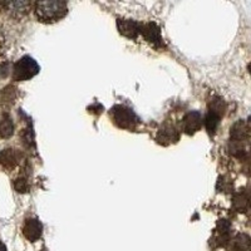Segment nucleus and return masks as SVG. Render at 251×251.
I'll return each instance as SVG.
<instances>
[{
  "label": "nucleus",
  "mask_w": 251,
  "mask_h": 251,
  "mask_svg": "<svg viewBox=\"0 0 251 251\" xmlns=\"http://www.w3.org/2000/svg\"><path fill=\"white\" fill-rule=\"evenodd\" d=\"M35 15L43 23H55L63 19L68 13V6L64 1L48 0V1H37L34 8Z\"/></svg>",
  "instance_id": "obj_1"
},
{
  "label": "nucleus",
  "mask_w": 251,
  "mask_h": 251,
  "mask_svg": "<svg viewBox=\"0 0 251 251\" xmlns=\"http://www.w3.org/2000/svg\"><path fill=\"white\" fill-rule=\"evenodd\" d=\"M39 73V66L33 58L23 57L22 59L18 60L14 64V69H13V79L18 80V82H23V80H28L37 75Z\"/></svg>",
  "instance_id": "obj_2"
},
{
  "label": "nucleus",
  "mask_w": 251,
  "mask_h": 251,
  "mask_svg": "<svg viewBox=\"0 0 251 251\" xmlns=\"http://www.w3.org/2000/svg\"><path fill=\"white\" fill-rule=\"evenodd\" d=\"M112 120L120 128L133 129L138 123V118L136 114L129 108H126L123 106H116L111 111Z\"/></svg>",
  "instance_id": "obj_3"
},
{
  "label": "nucleus",
  "mask_w": 251,
  "mask_h": 251,
  "mask_svg": "<svg viewBox=\"0 0 251 251\" xmlns=\"http://www.w3.org/2000/svg\"><path fill=\"white\" fill-rule=\"evenodd\" d=\"M42 230L43 226L40 224L39 220L37 219H28L25 220V224L23 226V234L26 237V240L34 243L42 236Z\"/></svg>",
  "instance_id": "obj_4"
},
{
  "label": "nucleus",
  "mask_w": 251,
  "mask_h": 251,
  "mask_svg": "<svg viewBox=\"0 0 251 251\" xmlns=\"http://www.w3.org/2000/svg\"><path fill=\"white\" fill-rule=\"evenodd\" d=\"M117 25L120 29V33L122 35L127 38H131V39H136L140 34L141 30V24L136 23L133 20L129 19H118Z\"/></svg>",
  "instance_id": "obj_5"
},
{
  "label": "nucleus",
  "mask_w": 251,
  "mask_h": 251,
  "mask_svg": "<svg viewBox=\"0 0 251 251\" xmlns=\"http://www.w3.org/2000/svg\"><path fill=\"white\" fill-rule=\"evenodd\" d=\"M201 123H202V117L200 112H190L183 118V131L188 134L195 133L201 128Z\"/></svg>",
  "instance_id": "obj_6"
},
{
  "label": "nucleus",
  "mask_w": 251,
  "mask_h": 251,
  "mask_svg": "<svg viewBox=\"0 0 251 251\" xmlns=\"http://www.w3.org/2000/svg\"><path fill=\"white\" fill-rule=\"evenodd\" d=\"M140 34H142L146 39L149 40L150 43L157 44V46H161V44H162V38H161V34H160V28H158L154 23L141 24Z\"/></svg>",
  "instance_id": "obj_7"
},
{
  "label": "nucleus",
  "mask_w": 251,
  "mask_h": 251,
  "mask_svg": "<svg viewBox=\"0 0 251 251\" xmlns=\"http://www.w3.org/2000/svg\"><path fill=\"white\" fill-rule=\"evenodd\" d=\"M20 154L15 150L6 149L0 152V165L3 166L4 169L12 170L19 163Z\"/></svg>",
  "instance_id": "obj_8"
},
{
  "label": "nucleus",
  "mask_w": 251,
  "mask_h": 251,
  "mask_svg": "<svg viewBox=\"0 0 251 251\" xmlns=\"http://www.w3.org/2000/svg\"><path fill=\"white\" fill-rule=\"evenodd\" d=\"M0 5L4 6L5 10L9 13H17V14H25L28 12L29 3L26 1H14V3H0Z\"/></svg>",
  "instance_id": "obj_9"
},
{
  "label": "nucleus",
  "mask_w": 251,
  "mask_h": 251,
  "mask_svg": "<svg viewBox=\"0 0 251 251\" xmlns=\"http://www.w3.org/2000/svg\"><path fill=\"white\" fill-rule=\"evenodd\" d=\"M13 131H14V126L12 120L8 116H4L3 121L0 122V136L3 138H9L13 134Z\"/></svg>",
  "instance_id": "obj_10"
},
{
  "label": "nucleus",
  "mask_w": 251,
  "mask_h": 251,
  "mask_svg": "<svg viewBox=\"0 0 251 251\" xmlns=\"http://www.w3.org/2000/svg\"><path fill=\"white\" fill-rule=\"evenodd\" d=\"M220 122V114L216 113L214 111H210L206 117V128L210 133H215L216 131L217 126H219Z\"/></svg>",
  "instance_id": "obj_11"
},
{
  "label": "nucleus",
  "mask_w": 251,
  "mask_h": 251,
  "mask_svg": "<svg viewBox=\"0 0 251 251\" xmlns=\"http://www.w3.org/2000/svg\"><path fill=\"white\" fill-rule=\"evenodd\" d=\"M235 251H250V240L246 235H237L234 240Z\"/></svg>",
  "instance_id": "obj_12"
},
{
  "label": "nucleus",
  "mask_w": 251,
  "mask_h": 251,
  "mask_svg": "<svg viewBox=\"0 0 251 251\" xmlns=\"http://www.w3.org/2000/svg\"><path fill=\"white\" fill-rule=\"evenodd\" d=\"M14 187L18 192H26L28 191L29 186L26 180H24V178H18L14 182Z\"/></svg>",
  "instance_id": "obj_13"
},
{
  "label": "nucleus",
  "mask_w": 251,
  "mask_h": 251,
  "mask_svg": "<svg viewBox=\"0 0 251 251\" xmlns=\"http://www.w3.org/2000/svg\"><path fill=\"white\" fill-rule=\"evenodd\" d=\"M0 251H6L5 245H4V244L1 243V241H0Z\"/></svg>",
  "instance_id": "obj_14"
}]
</instances>
